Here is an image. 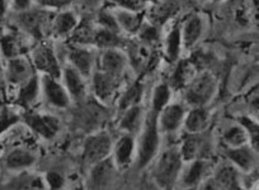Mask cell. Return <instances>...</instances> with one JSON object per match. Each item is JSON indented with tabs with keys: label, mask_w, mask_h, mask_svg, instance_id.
Returning <instances> with one entry per match:
<instances>
[{
	"label": "cell",
	"mask_w": 259,
	"mask_h": 190,
	"mask_svg": "<svg viewBox=\"0 0 259 190\" xmlns=\"http://www.w3.org/2000/svg\"><path fill=\"white\" fill-rule=\"evenodd\" d=\"M184 160L178 145L161 149L151 164V177L160 189H174L179 184Z\"/></svg>",
	"instance_id": "obj_1"
},
{
	"label": "cell",
	"mask_w": 259,
	"mask_h": 190,
	"mask_svg": "<svg viewBox=\"0 0 259 190\" xmlns=\"http://www.w3.org/2000/svg\"><path fill=\"white\" fill-rule=\"evenodd\" d=\"M213 169L215 166L211 164L210 159H197L184 162L179 184L184 187H201L211 176Z\"/></svg>",
	"instance_id": "obj_12"
},
{
	"label": "cell",
	"mask_w": 259,
	"mask_h": 190,
	"mask_svg": "<svg viewBox=\"0 0 259 190\" xmlns=\"http://www.w3.org/2000/svg\"><path fill=\"white\" fill-rule=\"evenodd\" d=\"M61 80L64 82L65 87L68 89L73 102L80 103V102L85 101L87 97H88L89 89L88 81H87L88 79L83 74H80L75 67L69 65L68 62L62 66Z\"/></svg>",
	"instance_id": "obj_20"
},
{
	"label": "cell",
	"mask_w": 259,
	"mask_h": 190,
	"mask_svg": "<svg viewBox=\"0 0 259 190\" xmlns=\"http://www.w3.org/2000/svg\"><path fill=\"white\" fill-rule=\"evenodd\" d=\"M126 43L127 41H124L123 37L121 36V32L112 31V29H107L98 26L94 47H97L98 50L124 49Z\"/></svg>",
	"instance_id": "obj_33"
},
{
	"label": "cell",
	"mask_w": 259,
	"mask_h": 190,
	"mask_svg": "<svg viewBox=\"0 0 259 190\" xmlns=\"http://www.w3.org/2000/svg\"><path fill=\"white\" fill-rule=\"evenodd\" d=\"M114 141L107 131H99L89 134L83 145V164L87 167L112 156Z\"/></svg>",
	"instance_id": "obj_5"
},
{
	"label": "cell",
	"mask_w": 259,
	"mask_h": 190,
	"mask_svg": "<svg viewBox=\"0 0 259 190\" xmlns=\"http://www.w3.org/2000/svg\"><path fill=\"white\" fill-rule=\"evenodd\" d=\"M211 114L207 107H191L187 112L183 128L187 133H203L208 131Z\"/></svg>",
	"instance_id": "obj_26"
},
{
	"label": "cell",
	"mask_w": 259,
	"mask_h": 190,
	"mask_svg": "<svg viewBox=\"0 0 259 190\" xmlns=\"http://www.w3.org/2000/svg\"><path fill=\"white\" fill-rule=\"evenodd\" d=\"M144 97H145V85L140 80H136L119 94L118 101H117L118 111L123 112L131 107L140 106L144 101Z\"/></svg>",
	"instance_id": "obj_32"
},
{
	"label": "cell",
	"mask_w": 259,
	"mask_h": 190,
	"mask_svg": "<svg viewBox=\"0 0 259 190\" xmlns=\"http://www.w3.org/2000/svg\"><path fill=\"white\" fill-rule=\"evenodd\" d=\"M256 182H258V184H256V185H254V189H259V181H256Z\"/></svg>",
	"instance_id": "obj_47"
},
{
	"label": "cell",
	"mask_w": 259,
	"mask_h": 190,
	"mask_svg": "<svg viewBox=\"0 0 259 190\" xmlns=\"http://www.w3.org/2000/svg\"><path fill=\"white\" fill-rule=\"evenodd\" d=\"M123 50L128 57L130 66L136 71H146L153 65L154 59H155L154 44L143 41L139 37L136 41L130 42V43L127 42Z\"/></svg>",
	"instance_id": "obj_15"
},
{
	"label": "cell",
	"mask_w": 259,
	"mask_h": 190,
	"mask_svg": "<svg viewBox=\"0 0 259 190\" xmlns=\"http://www.w3.org/2000/svg\"><path fill=\"white\" fill-rule=\"evenodd\" d=\"M250 108L253 111V114L255 116V119L259 121V97H256L250 102Z\"/></svg>",
	"instance_id": "obj_45"
},
{
	"label": "cell",
	"mask_w": 259,
	"mask_h": 190,
	"mask_svg": "<svg viewBox=\"0 0 259 190\" xmlns=\"http://www.w3.org/2000/svg\"><path fill=\"white\" fill-rule=\"evenodd\" d=\"M79 18L73 11H66L62 9L59 11L55 16L54 23H52V33L57 37V38H65L73 34L75 28L79 24Z\"/></svg>",
	"instance_id": "obj_30"
},
{
	"label": "cell",
	"mask_w": 259,
	"mask_h": 190,
	"mask_svg": "<svg viewBox=\"0 0 259 190\" xmlns=\"http://www.w3.org/2000/svg\"><path fill=\"white\" fill-rule=\"evenodd\" d=\"M207 132L203 133H184L178 144L179 151L184 162L193 161L197 159H208L210 142L206 137Z\"/></svg>",
	"instance_id": "obj_16"
},
{
	"label": "cell",
	"mask_w": 259,
	"mask_h": 190,
	"mask_svg": "<svg viewBox=\"0 0 259 190\" xmlns=\"http://www.w3.org/2000/svg\"><path fill=\"white\" fill-rule=\"evenodd\" d=\"M183 50V39H182L181 24H176L166 33L163 42L164 57L169 64H176L181 60V52Z\"/></svg>",
	"instance_id": "obj_29"
},
{
	"label": "cell",
	"mask_w": 259,
	"mask_h": 190,
	"mask_svg": "<svg viewBox=\"0 0 259 190\" xmlns=\"http://www.w3.org/2000/svg\"><path fill=\"white\" fill-rule=\"evenodd\" d=\"M34 0H12V8L16 12H24L33 8Z\"/></svg>",
	"instance_id": "obj_44"
},
{
	"label": "cell",
	"mask_w": 259,
	"mask_h": 190,
	"mask_svg": "<svg viewBox=\"0 0 259 190\" xmlns=\"http://www.w3.org/2000/svg\"><path fill=\"white\" fill-rule=\"evenodd\" d=\"M182 39H183V49H193L205 34L206 21L201 14L193 13L186 18L183 23H181Z\"/></svg>",
	"instance_id": "obj_22"
},
{
	"label": "cell",
	"mask_w": 259,
	"mask_h": 190,
	"mask_svg": "<svg viewBox=\"0 0 259 190\" xmlns=\"http://www.w3.org/2000/svg\"><path fill=\"white\" fill-rule=\"evenodd\" d=\"M56 13L57 12L41 7H38V9L31 8L24 12H16L18 26L34 38H41L45 32L52 31V23Z\"/></svg>",
	"instance_id": "obj_4"
},
{
	"label": "cell",
	"mask_w": 259,
	"mask_h": 190,
	"mask_svg": "<svg viewBox=\"0 0 259 190\" xmlns=\"http://www.w3.org/2000/svg\"><path fill=\"white\" fill-rule=\"evenodd\" d=\"M46 180H45V175L38 174H32L28 170H24V171L17 172V175H14L12 179H9L7 181V184L4 185L3 189H19V190H41L46 189Z\"/></svg>",
	"instance_id": "obj_28"
},
{
	"label": "cell",
	"mask_w": 259,
	"mask_h": 190,
	"mask_svg": "<svg viewBox=\"0 0 259 190\" xmlns=\"http://www.w3.org/2000/svg\"><path fill=\"white\" fill-rule=\"evenodd\" d=\"M37 161V156L32 150L26 147H16L4 157V166L13 172L29 170Z\"/></svg>",
	"instance_id": "obj_24"
},
{
	"label": "cell",
	"mask_w": 259,
	"mask_h": 190,
	"mask_svg": "<svg viewBox=\"0 0 259 190\" xmlns=\"http://www.w3.org/2000/svg\"><path fill=\"white\" fill-rule=\"evenodd\" d=\"M116 7L133 12H145L149 0H113Z\"/></svg>",
	"instance_id": "obj_40"
},
{
	"label": "cell",
	"mask_w": 259,
	"mask_h": 190,
	"mask_svg": "<svg viewBox=\"0 0 259 190\" xmlns=\"http://www.w3.org/2000/svg\"><path fill=\"white\" fill-rule=\"evenodd\" d=\"M2 50H3V55L7 59L23 55L22 41L14 33L3 34V37H2Z\"/></svg>",
	"instance_id": "obj_39"
},
{
	"label": "cell",
	"mask_w": 259,
	"mask_h": 190,
	"mask_svg": "<svg viewBox=\"0 0 259 190\" xmlns=\"http://www.w3.org/2000/svg\"><path fill=\"white\" fill-rule=\"evenodd\" d=\"M138 136L130 133H122L113 145L112 159L119 170L128 169L136 162L138 156Z\"/></svg>",
	"instance_id": "obj_17"
},
{
	"label": "cell",
	"mask_w": 259,
	"mask_h": 190,
	"mask_svg": "<svg viewBox=\"0 0 259 190\" xmlns=\"http://www.w3.org/2000/svg\"><path fill=\"white\" fill-rule=\"evenodd\" d=\"M219 84L211 72H198L194 79L184 87V101L187 106L207 107L218 94Z\"/></svg>",
	"instance_id": "obj_3"
},
{
	"label": "cell",
	"mask_w": 259,
	"mask_h": 190,
	"mask_svg": "<svg viewBox=\"0 0 259 190\" xmlns=\"http://www.w3.org/2000/svg\"><path fill=\"white\" fill-rule=\"evenodd\" d=\"M161 134L158 124V114L148 111L145 122L138 134V156L136 162L139 169H145L153 164L161 150Z\"/></svg>",
	"instance_id": "obj_2"
},
{
	"label": "cell",
	"mask_w": 259,
	"mask_h": 190,
	"mask_svg": "<svg viewBox=\"0 0 259 190\" xmlns=\"http://www.w3.org/2000/svg\"><path fill=\"white\" fill-rule=\"evenodd\" d=\"M171 98H173V89L169 82H160L155 85L151 92L149 111L159 114L168 104L171 103Z\"/></svg>",
	"instance_id": "obj_34"
},
{
	"label": "cell",
	"mask_w": 259,
	"mask_h": 190,
	"mask_svg": "<svg viewBox=\"0 0 259 190\" xmlns=\"http://www.w3.org/2000/svg\"><path fill=\"white\" fill-rule=\"evenodd\" d=\"M221 141L225 145L226 149H235V147L248 145L249 139L245 127L240 122H238L236 124H233V126H230L229 128H226L224 131Z\"/></svg>",
	"instance_id": "obj_36"
},
{
	"label": "cell",
	"mask_w": 259,
	"mask_h": 190,
	"mask_svg": "<svg viewBox=\"0 0 259 190\" xmlns=\"http://www.w3.org/2000/svg\"><path fill=\"white\" fill-rule=\"evenodd\" d=\"M39 95H42L41 76H39V74H36L29 81H27L26 84H23L17 89L14 102L21 108L28 109L29 107L36 103L37 99L39 98Z\"/></svg>",
	"instance_id": "obj_27"
},
{
	"label": "cell",
	"mask_w": 259,
	"mask_h": 190,
	"mask_svg": "<svg viewBox=\"0 0 259 190\" xmlns=\"http://www.w3.org/2000/svg\"><path fill=\"white\" fill-rule=\"evenodd\" d=\"M119 169L112 156L97 162L89 167L87 176V187L88 189H107L111 187L117 177Z\"/></svg>",
	"instance_id": "obj_10"
},
{
	"label": "cell",
	"mask_w": 259,
	"mask_h": 190,
	"mask_svg": "<svg viewBox=\"0 0 259 190\" xmlns=\"http://www.w3.org/2000/svg\"><path fill=\"white\" fill-rule=\"evenodd\" d=\"M177 9H178V6H177L174 2H171V0H169V2L166 0L164 3L159 4V6L156 4L155 9L151 12V22H153V24H155V26L164 23V22L168 21V19L176 13Z\"/></svg>",
	"instance_id": "obj_37"
},
{
	"label": "cell",
	"mask_w": 259,
	"mask_h": 190,
	"mask_svg": "<svg viewBox=\"0 0 259 190\" xmlns=\"http://www.w3.org/2000/svg\"><path fill=\"white\" fill-rule=\"evenodd\" d=\"M174 65L176 66H174V71L170 76L169 85L173 90H184V87L194 79V76L198 72L196 71V66H194L193 62H191L189 60H179Z\"/></svg>",
	"instance_id": "obj_31"
},
{
	"label": "cell",
	"mask_w": 259,
	"mask_h": 190,
	"mask_svg": "<svg viewBox=\"0 0 259 190\" xmlns=\"http://www.w3.org/2000/svg\"><path fill=\"white\" fill-rule=\"evenodd\" d=\"M24 122L32 132L45 139L54 138L61 128L60 119L56 116L49 113L28 112L24 114Z\"/></svg>",
	"instance_id": "obj_18"
},
{
	"label": "cell",
	"mask_w": 259,
	"mask_h": 190,
	"mask_svg": "<svg viewBox=\"0 0 259 190\" xmlns=\"http://www.w3.org/2000/svg\"><path fill=\"white\" fill-rule=\"evenodd\" d=\"M146 113L143 106H135L127 108L126 111L121 112V117L118 119V129L122 133H130L138 136L145 122Z\"/></svg>",
	"instance_id": "obj_23"
},
{
	"label": "cell",
	"mask_w": 259,
	"mask_h": 190,
	"mask_svg": "<svg viewBox=\"0 0 259 190\" xmlns=\"http://www.w3.org/2000/svg\"><path fill=\"white\" fill-rule=\"evenodd\" d=\"M203 189H241V171L230 161L223 162L213 169L211 176L203 182Z\"/></svg>",
	"instance_id": "obj_6"
},
{
	"label": "cell",
	"mask_w": 259,
	"mask_h": 190,
	"mask_svg": "<svg viewBox=\"0 0 259 190\" xmlns=\"http://www.w3.org/2000/svg\"><path fill=\"white\" fill-rule=\"evenodd\" d=\"M99 50L94 46H83L73 43L66 51L68 64L75 67L87 79H91L97 69Z\"/></svg>",
	"instance_id": "obj_9"
},
{
	"label": "cell",
	"mask_w": 259,
	"mask_h": 190,
	"mask_svg": "<svg viewBox=\"0 0 259 190\" xmlns=\"http://www.w3.org/2000/svg\"><path fill=\"white\" fill-rule=\"evenodd\" d=\"M122 79L96 69L91 76V89L98 103L108 106L116 99Z\"/></svg>",
	"instance_id": "obj_7"
},
{
	"label": "cell",
	"mask_w": 259,
	"mask_h": 190,
	"mask_svg": "<svg viewBox=\"0 0 259 190\" xmlns=\"http://www.w3.org/2000/svg\"><path fill=\"white\" fill-rule=\"evenodd\" d=\"M38 72H37L32 60L24 55L7 60L6 80L17 89L29 81Z\"/></svg>",
	"instance_id": "obj_13"
},
{
	"label": "cell",
	"mask_w": 259,
	"mask_h": 190,
	"mask_svg": "<svg viewBox=\"0 0 259 190\" xmlns=\"http://www.w3.org/2000/svg\"><path fill=\"white\" fill-rule=\"evenodd\" d=\"M74 0H34V3L41 8L50 9V11H62L68 6H70Z\"/></svg>",
	"instance_id": "obj_41"
},
{
	"label": "cell",
	"mask_w": 259,
	"mask_h": 190,
	"mask_svg": "<svg viewBox=\"0 0 259 190\" xmlns=\"http://www.w3.org/2000/svg\"><path fill=\"white\" fill-rule=\"evenodd\" d=\"M128 67L131 66H130L128 57L123 49L99 50L98 60H97L98 70L123 79Z\"/></svg>",
	"instance_id": "obj_11"
},
{
	"label": "cell",
	"mask_w": 259,
	"mask_h": 190,
	"mask_svg": "<svg viewBox=\"0 0 259 190\" xmlns=\"http://www.w3.org/2000/svg\"><path fill=\"white\" fill-rule=\"evenodd\" d=\"M46 185L50 189H62L65 185V179L60 172L50 171L45 175Z\"/></svg>",
	"instance_id": "obj_42"
},
{
	"label": "cell",
	"mask_w": 259,
	"mask_h": 190,
	"mask_svg": "<svg viewBox=\"0 0 259 190\" xmlns=\"http://www.w3.org/2000/svg\"><path fill=\"white\" fill-rule=\"evenodd\" d=\"M41 76L42 97L49 106L57 109H66L70 107L71 99L68 89L60 77L51 76L47 74H39Z\"/></svg>",
	"instance_id": "obj_8"
},
{
	"label": "cell",
	"mask_w": 259,
	"mask_h": 190,
	"mask_svg": "<svg viewBox=\"0 0 259 190\" xmlns=\"http://www.w3.org/2000/svg\"><path fill=\"white\" fill-rule=\"evenodd\" d=\"M226 159L235 165L241 174H250L259 166V152L255 151L250 145L225 150Z\"/></svg>",
	"instance_id": "obj_21"
},
{
	"label": "cell",
	"mask_w": 259,
	"mask_h": 190,
	"mask_svg": "<svg viewBox=\"0 0 259 190\" xmlns=\"http://www.w3.org/2000/svg\"><path fill=\"white\" fill-rule=\"evenodd\" d=\"M113 11L116 17L117 24L122 33L130 34V36H138L141 27L144 26V12H133L122 9L116 7Z\"/></svg>",
	"instance_id": "obj_25"
},
{
	"label": "cell",
	"mask_w": 259,
	"mask_h": 190,
	"mask_svg": "<svg viewBox=\"0 0 259 190\" xmlns=\"http://www.w3.org/2000/svg\"><path fill=\"white\" fill-rule=\"evenodd\" d=\"M18 119L19 116L16 114V112L11 111L9 108H3V113H2V129H3V132L6 131L12 123H17Z\"/></svg>",
	"instance_id": "obj_43"
},
{
	"label": "cell",
	"mask_w": 259,
	"mask_h": 190,
	"mask_svg": "<svg viewBox=\"0 0 259 190\" xmlns=\"http://www.w3.org/2000/svg\"><path fill=\"white\" fill-rule=\"evenodd\" d=\"M84 2H85V3H88V4H97L98 2H101V0H84Z\"/></svg>",
	"instance_id": "obj_46"
},
{
	"label": "cell",
	"mask_w": 259,
	"mask_h": 190,
	"mask_svg": "<svg viewBox=\"0 0 259 190\" xmlns=\"http://www.w3.org/2000/svg\"><path fill=\"white\" fill-rule=\"evenodd\" d=\"M238 122H240L246 129L248 133L249 145L253 147L255 151L259 152V121L253 118V117L248 116H240L238 117Z\"/></svg>",
	"instance_id": "obj_38"
},
{
	"label": "cell",
	"mask_w": 259,
	"mask_h": 190,
	"mask_svg": "<svg viewBox=\"0 0 259 190\" xmlns=\"http://www.w3.org/2000/svg\"><path fill=\"white\" fill-rule=\"evenodd\" d=\"M31 60L38 74H47L61 79L62 66L60 65L56 52L50 44H37L32 51Z\"/></svg>",
	"instance_id": "obj_14"
},
{
	"label": "cell",
	"mask_w": 259,
	"mask_h": 190,
	"mask_svg": "<svg viewBox=\"0 0 259 190\" xmlns=\"http://www.w3.org/2000/svg\"><path fill=\"white\" fill-rule=\"evenodd\" d=\"M258 62H259V56H258Z\"/></svg>",
	"instance_id": "obj_48"
},
{
	"label": "cell",
	"mask_w": 259,
	"mask_h": 190,
	"mask_svg": "<svg viewBox=\"0 0 259 190\" xmlns=\"http://www.w3.org/2000/svg\"><path fill=\"white\" fill-rule=\"evenodd\" d=\"M186 106L182 103H174L165 107L160 113L158 114V124L163 136L174 134L183 128L184 119L187 116Z\"/></svg>",
	"instance_id": "obj_19"
},
{
	"label": "cell",
	"mask_w": 259,
	"mask_h": 190,
	"mask_svg": "<svg viewBox=\"0 0 259 190\" xmlns=\"http://www.w3.org/2000/svg\"><path fill=\"white\" fill-rule=\"evenodd\" d=\"M97 31H98V24H97V22L80 21L70 37L73 39V43L75 44L94 46Z\"/></svg>",
	"instance_id": "obj_35"
}]
</instances>
